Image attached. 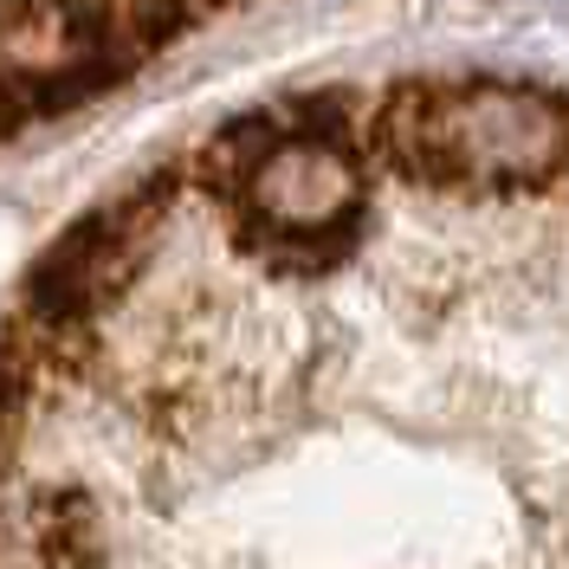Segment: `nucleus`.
Segmentation results:
<instances>
[{
	"mask_svg": "<svg viewBox=\"0 0 569 569\" xmlns=\"http://www.w3.org/2000/svg\"><path fill=\"white\" fill-rule=\"evenodd\" d=\"M279 137H284L279 110H259V117H233L227 130H213V137L201 142V149H194V162H188L194 176H188V181H194V188H208L213 201H227V208H233V201L247 194L252 169H259V162H266V156L279 149Z\"/></svg>",
	"mask_w": 569,
	"mask_h": 569,
	"instance_id": "f257e3e1",
	"label": "nucleus"
}]
</instances>
